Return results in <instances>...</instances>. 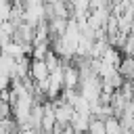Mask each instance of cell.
Segmentation results:
<instances>
[{
	"mask_svg": "<svg viewBox=\"0 0 134 134\" xmlns=\"http://www.w3.org/2000/svg\"><path fill=\"white\" fill-rule=\"evenodd\" d=\"M105 132H107V134H117V132H121V121H119V117H115V115L107 117V119H105Z\"/></svg>",
	"mask_w": 134,
	"mask_h": 134,
	"instance_id": "obj_5",
	"label": "cell"
},
{
	"mask_svg": "<svg viewBox=\"0 0 134 134\" xmlns=\"http://www.w3.org/2000/svg\"><path fill=\"white\" fill-rule=\"evenodd\" d=\"M54 124H57V117H54V105L50 103V100H46L44 103V113H42V132H52V128H54Z\"/></svg>",
	"mask_w": 134,
	"mask_h": 134,
	"instance_id": "obj_2",
	"label": "cell"
},
{
	"mask_svg": "<svg viewBox=\"0 0 134 134\" xmlns=\"http://www.w3.org/2000/svg\"><path fill=\"white\" fill-rule=\"evenodd\" d=\"M117 71L124 80H134V54H124L117 65Z\"/></svg>",
	"mask_w": 134,
	"mask_h": 134,
	"instance_id": "obj_3",
	"label": "cell"
},
{
	"mask_svg": "<svg viewBox=\"0 0 134 134\" xmlns=\"http://www.w3.org/2000/svg\"><path fill=\"white\" fill-rule=\"evenodd\" d=\"M10 115H13V107H10V103H8L6 98H0V119L10 117Z\"/></svg>",
	"mask_w": 134,
	"mask_h": 134,
	"instance_id": "obj_7",
	"label": "cell"
},
{
	"mask_svg": "<svg viewBox=\"0 0 134 134\" xmlns=\"http://www.w3.org/2000/svg\"><path fill=\"white\" fill-rule=\"evenodd\" d=\"M88 121H90V113H80V111H75L69 124L73 126V132H82V130H88Z\"/></svg>",
	"mask_w": 134,
	"mask_h": 134,
	"instance_id": "obj_4",
	"label": "cell"
},
{
	"mask_svg": "<svg viewBox=\"0 0 134 134\" xmlns=\"http://www.w3.org/2000/svg\"><path fill=\"white\" fill-rule=\"evenodd\" d=\"M88 132H94V134H103V132H105V119L90 115V121H88Z\"/></svg>",
	"mask_w": 134,
	"mask_h": 134,
	"instance_id": "obj_6",
	"label": "cell"
},
{
	"mask_svg": "<svg viewBox=\"0 0 134 134\" xmlns=\"http://www.w3.org/2000/svg\"><path fill=\"white\" fill-rule=\"evenodd\" d=\"M48 75H50V69H48L46 61L31 57V61H29V77L34 82H44V80H48Z\"/></svg>",
	"mask_w": 134,
	"mask_h": 134,
	"instance_id": "obj_1",
	"label": "cell"
}]
</instances>
